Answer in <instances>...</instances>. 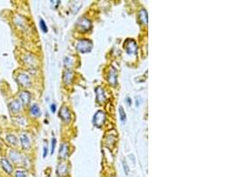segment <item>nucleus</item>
I'll return each instance as SVG.
<instances>
[{
	"mask_svg": "<svg viewBox=\"0 0 237 177\" xmlns=\"http://www.w3.org/2000/svg\"><path fill=\"white\" fill-rule=\"evenodd\" d=\"M47 152H48V148H47V146H45L44 147V154H43V157L44 158H46V156H47Z\"/></svg>",
	"mask_w": 237,
	"mask_h": 177,
	"instance_id": "nucleus-26",
	"label": "nucleus"
},
{
	"mask_svg": "<svg viewBox=\"0 0 237 177\" xmlns=\"http://www.w3.org/2000/svg\"><path fill=\"white\" fill-rule=\"evenodd\" d=\"M69 154V146L67 144H62L61 148H60V152H59V157L61 160H65L68 157Z\"/></svg>",
	"mask_w": 237,
	"mask_h": 177,
	"instance_id": "nucleus-11",
	"label": "nucleus"
},
{
	"mask_svg": "<svg viewBox=\"0 0 237 177\" xmlns=\"http://www.w3.org/2000/svg\"><path fill=\"white\" fill-rule=\"evenodd\" d=\"M50 109H51V112L52 113H55L56 112V105L55 104H52L50 106Z\"/></svg>",
	"mask_w": 237,
	"mask_h": 177,
	"instance_id": "nucleus-25",
	"label": "nucleus"
},
{
	"mask_svg": "<svg viewBox=\"0 0 237 177\" xmlns=\"http://www.w3.org/2000/svg\"><path fill=\"white\" fill-rule=\"evenodd\" d=\"M0 163H1L2 168L5 170V172H6V173H7V174H9V175L13 173L14 168H13L12 165L10 164V162L8 161L7 160H6V159H2V160H0Z\"/></svg>",
	"mask_w": 237,
	"mask_h": 177,
	"instance_id": "nucleus-9",
	"label": "nucleus"
},
{
	"mask_svg": "<svg viewBox=\"0 0 237 177\" xmlns=\"http://www.w3.org/2000/svg\"><path fill=\"white\" fill-rule=\"evenodd\" d=\"M106 121V114L103 111H98L93 116V124L95 127L100 128Z\"/></svg>",
	"mask_w": 237,
	"mask_h": 177,
	"instance_id": "nucleus-2",
	"label": "nucleus"
},
{
	"mask_svg": "<svg viewBox=\"0 0 237 177\" xmlns=\"http://www.w3.org/2000/svg\"><path fill=\"white\" fill-rule=\"evenodd\" d=\"M15 177H27V174L24 171H17L15 173Z\"/></svg>",
	"mask_w": 237,
	"mask_h": 177,
	"instance_id": "nucleus-23",
	"label": "nucleus"
},
{
	"mask_svg": "<svg viewBox=\"0 0 237 177\" xmlns=\"http://www.w3.org/2000/svg\"><path fill=\"white\" fill-rule=\"evenodd\" d=\"M59 116L61 117L62 121H64L66 122H69L70 119H71V114H70L69 108H67L66 106L61 107L60 112H59Z\"/></svg>",
	"mask_w": 237,
	"mask_h": 177,
	"instance_id": "nucleus-5",
	"label": "nucleus"
},
{
	"mask_svg": "<svg viewBox=\"0 0 237 177\" xmlns=\"http://www.w3.org/2000/svg\"><path fill=\"white\" fill-rule=\"evenodd\" d=\"M21 107H22V104L20 103L19 100H14L12 101L10 104H9V109H10V112L12 114H18L20 111H21Z\"/></svg>",
	"mask_w": 237,
	"mask_h": 177,
	"instance_id": "nucleus-6",
	"label": "nucleus"
},
{
	"mask_svg": "<svg viewBox=\"0 0 237 177\" xmlns=\"http://www.w3.org/2000/svg\"><path fill=\"white\" fill-rule=\"evenodd\" d=\"M72 77H73V75H72V73H71L70 71L65 72V75H64V81H65V83H67L70 82V81H71L70 78H72Z\"/></svg>",
	"mask_w": 237,
	"mask_h": 177,
	"instance_id": "nucleus-20",
	"label": "nucleus"
},
{
	"mask_svg": "<svg viewBox=\"0 0 237 177\" xmlns=\"http://www.w3.org/2000/svg\"><path fill=\"white\" fill-rule=\"evenodd\" d=\"M68 173V167H67V165L61 163L58 166V168H57V174L58 175H61V176H64L66 175Z\"/></svg>",
	"mask_w": 237,
	"mask_h": 177,
	"instance_id": "nucleus-13",
	"label": "nucleus"
},
{
	"mask_svg": "<svg viewBox=\"0 0 237 177\" xmlns=\"http://www.w3.org/2000/svg\"><path fill=\"white\" fill-rule=\"evenodd\" d=\"M139 17L142 23L147 24V13L146 10H140L139 13Z\"/></svg>",
	"mask_w": 237,
	"mask_h": 177,
	"instance_id": "nucleus-17",
	"label": "nucleus"
},
{
	"mask_svg": "<svg viewBox=\"0 0 237 177\" xmlns=\"http://www.w3.org/2000/svg\"><path fill=\"white\" fill-rule=\"evenodd\" d=\"M127 101L129 102V103H128V106H131V100L130 98H127Z\"/></svg>",
	"mask_w": 237,
	"mask_h": 177,
	"instance_id": "nucleus-27",
	"label": "nucleus"
},
{
	"mask_svg": "<svg viewBox=\"0 0 237 177\" xmlns=\"http://www.w3.org/2000/svg\"><path fill=\"white\" fill-rule=\"evenodd\" d=\"M116 73L114 69H111L109 72V75H108V83H111L112 85H115L116 83Z\"/></svg>",
	"mask_w": 237,
	"mask_h": 177,
	"instance_id": "nucleus-14",
	"label": "nucleus"
},
{
	"mask_svg": "<svg viewBox=\"0 0 237 177\" xmlns=\"http://www.w3.org/2000/svg\"><path fill=\"white\" fill-rule=\"evenodd\" d=\"M21 157H22L21 154L19 153L18 152H16V151H11V152H10V159L14 162L17 163V162L21 160Z\"/></svg>",
	"mask_w": 237,
	"mask_h": 177,
	"instance_id": "nucleus-15",
	"label": "nucleus"
},
{
	"mask_svg": "<svg viewBox=\"0 0 237 177\" xmlns=\"http://www.w3.org/2000/svg\"><path fill=\"white\" fill-rule=\"evenodd\" d=\"M20 141H21V144H22V146L23 149H28L30 148V137L27 134L23 133L20 136Z\"/></svg>",
	"mask_w": 237,
	"mask_h": 177,
	"instance_id": "nucleus-10",
	"label": "nucleus"
},
{
	"mask_svg": "<svg viewBox=\"0 0 237 177\" xmlns=\"http://www.w3.org/2000/svg\"><path fill=\"white\" fill-rule=\"evenodd\" d=\"M18 83L22 86H29L30 84V77L27 74H20L16 78Z\"/></svg>",
	"mask_w": 237,
	"mask_h": 177,
	"instance_id": "nucleus-4",
	"label": "nucleus"
},
{
	"mask_svg": "<svg viewBox=\"0 0 237 177\" xmlns=\"http://www.w3.org/2000/svg\"><path fill=\"white\" fill-rule=\"evenodd\" d=\"M19 97H20V98H21V100H22V104L24 106H27V105L30 104L31 99V96L30 94L28 92V91H26V90L21 91L20 94H19Z\"/></svg>",
	"mask_w": 237,
	"mask_h": 177,
	"instance_id": "nucleus-8",
	"label": "nucleus"
},
{
	"mask_svg": "<svg viewBox=\"0 0 237 177\" xmlns=\"http://www.w3.org/2000/svg\"><path fill=\"white\" fill-rule=\"evenodd\" d=\"M131 39H128V40L125 41V43H124L125 49H126L128 53L136 54V52H137V44H136L135 42H133L132 45H131Z\"/></svg>",
	"mask_w": 237,
	"mask_h": 177,
	"instance_id": "nucleus-7",
	"label": "nucleus"
},
{
	"mask_svg": "<svg viewBox=\"0 0 237 177\" xmlns=\"http://www.w3.org/2000/svg\"><path fill=\"white\" fill-rule=\"evenodd\" d=\"M78 28H79V30L82 31V32H86V31L90 30L91 28H92V23L89 20H87L86 18H83L81 20H79L78 21Z\"/></svg>",
	"mask_w": 237,
	"mask_h": 177,
	"instance_id": "nucleus-3",
	"label": "nucleus"
},
{
	"mask_svg": "<svg viewBox=\"0 0 237 177\" xmlns=\"http://www.w3.org/2000/svg\"><path fill=\"white\" fill-rule=\"evenodd\" d=\"M96 95H97V97H96L97 101L99 102L100 104H101V103H104V102L106 101V96H105V94H104V90H103L102 88L99 87V88L96 89Z\"/></svg>",
	"mask_w": 237,
	"mask_h": 177,
	"instance_id": "nucleus-12",
	"label": "nucleus"
},
{
	"mask_svg": "<svg viewBox=\"0 0 237 177\" xmlns=\"http://www.w3.org/2000/svg\"><path fill=\"white\" fill-rule=\"evenodd\" d=\"M77 48L78 52H80L81 53H87V52H91V50L92 49V41H90L88 39H82V40L78 41Z\"/></svg>",
	"mask_w": 237,
	"mask_h": 177,
	"instance_id": "nucleus-1",
	"label": "nucleus"
},
{
	"mask_svg": "<svg viewBox=\"0 0 237 177\" xmlns=\"http://www.w3.org/2000/svg\"><path fill=\"white\" fill-rule=\"evenodd\" d=\"M119 114H120V117H121V121L123 122H125L126 121V114L124 113V111L123 110V107H119Z\"/></svg>",
	"mask_w": 237,
	"mask_h": 177,
	"instance_id": "nucleus-21",
	"label": "nucleus"
},
{
	"mask_svg": "<svg viewBox=\"0 0 237 177\" xmlns=\"http://www.w3.org/2000/svg\"><path fill=\"white\" fill-rule=\"evenodd\" d=\"M30 114L33 116H36V117H38V116H40L41 114V111H40V108L38 105H33L32 106L30 107Z\"/></svg>",
	"mask_w": 237,
	"mask_h": 177,
	"instance_id": "nucleus-18",
	"label": "nucleus"
},
{
	"mask_svg": "<svg viewBox=\"0 0 237 177\" xmlns=\"http://www.w3.org/2000/svg\"><path fill=\"white\" fill-rule=\"evenodd\" d=\"M56 144H57V140L56 138L52 139V143H51V154L54 153V150H55V146H56Z\"/></svg>",
	"mask_w": 237,
	"mask_h": 177,
	"instance_id": "nucleus-22",
	"label": "nucleus"
},
{
	"mask_svg": "<svg viewBox=\"0 0 237 177\" xmlns=\"http://www.w3.org/2000/svg\"><path fill=\"white\" fill-rule=\"evenodd\" d=\"M39 25H40V29H41V30L43 31L44 33H47V32H48V28H47V26H46V21H45L43 19H40Z\"/></svg>",
	"mask_w": 237,
	"mask_h": 177,
	"instance_id": "nucleus-19",
	"label": "nucleus"
},
{
	"mask_svg": "<svg viewBox=\"0 0 237 177\" xmlns=\"http://www.w3.org/2000/svg\"><path fill=\"white\" fill-rule=\"evenodd\" d=\"M6 140H7V142L11 144V145H14L16 146L17 144H18V139L14 135H7L6 136Z\"/></svg>",
	"mask_w": 237,
	"mask_h": 177,
	"instance_id": "nucleus-16",
	"label": "nucleus"
},
{
	"mask_svg": "<svg viewBox=\"0 0 237 177\" xmlns=\"http://www.w3.org/2000/svg\"><path fill=\"white\" fill-rule=\"evenodd\" d=\"M123 167H124V170H125V174L128 175V174H129V167H128V166H127L125 160H123Z\"/></svg>",
	"mask_w": 237,
	"mask_h": 177,
	"instance_id": "nucleus-24",
	"label": "nucleus"
}]
</instances>
